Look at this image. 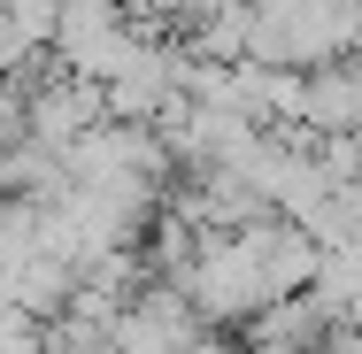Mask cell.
I'll use <instances>...</instances> for the list:
<instances>
[{"instance_id":"cell-1","label":"cell","mask_w":362,"mask_h":354,"mask_svg":"<svg viewBox=\"0 0 362 354\" xmlns=\"http://www.w3.org/2000/svg\"><path fill=\"white\" fill-rule=\"evenodd\" d=\"M201 339H209V324L193 316V300L177 285H162V278H146L116 308V324H108V347L116 354H193Z\"/></svg>"},{"instance_id":"cell-2","label":"cell","mask_w":362,"mask_h":354,"mask_svg":"<svg viewBox=\"0 0 362 354\" xmlns=\"http://www.w3.org/2000/svg\"><path fill=\"white\" fill-rule=\"evenodd\" d=\"M100 124H108L100 85H85V77H70V70L31 77V85H23V139H31V146L62 154V146H77L85 131H100Z\"/></svg>"},{"instance_id":"cell-3","label":"cell","mask_w":362,"mask_h":354,"mask_svg":"<svg viewBox=\"0 0 362 354\" xmlns=\"http://www.w3.org/2000/svg\"><path fill=\"white\" fill-rule=\"evenodd\" d=\"M293 131L300 139H362V62L355 54H339L324 70H300Z\"/></svg>"},{"instance_id":"cell-4","label":"cell","mask_w":362,"mask_h":354,"mask_svg":"<svg viewBox=\"0 0 362 354\" xmlns=\"http://www.w3.org/2000/svg\"><path fill=\"white\" fill-rule=\"evenodd\" d=\"M324 308L308 300V293H293V300H270L262 316H247L239 324V354H324Z\"/></svg>"}]
</instances>
